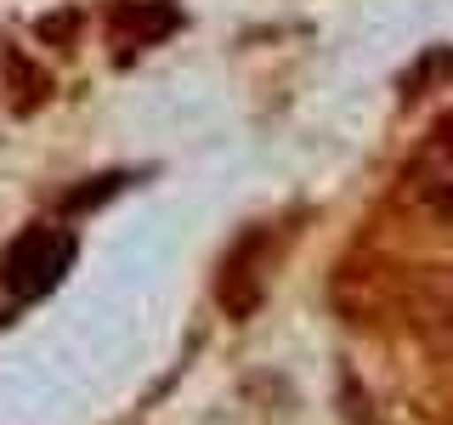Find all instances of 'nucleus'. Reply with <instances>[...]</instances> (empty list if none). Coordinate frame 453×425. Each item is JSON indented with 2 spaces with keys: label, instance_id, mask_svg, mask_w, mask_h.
Returning a JSON list of instances; mask_svg holds the SVG:
<instances>
[{
  "label": "nucleus",
  "instance_id": "obj_1",
  "mask_svg": "<svg viewBox=\"0 0 453 425\" xmlns=\"http://www.w3.org/2000/svg\"><path fill=\"white\" fill-rule=\"evenodd\" d=\"M68 267H74V233L40 221L6 244V255H0V290L18 295V301H35V295L63 283Z\"/></svg>",
  "mask_w": 453,
  "mask_h": 425
},
{
  "label": "nucleus",
  "instance_id": "obj_2",
  "mask_svg": "<svg viewBox=\"0 0 453 425\" xmlns=\"http://www.w3.org/2000/svg\"><path fill=\"white\" fill-rule=\"evenodd\" d=\"M170 28H181L176 0H125L113 12V46H159Z\"/></svg>",
  "mask_w": 453,
  "mask_h": 425
},
{
  "label": "nucleus",
  "instance_id": "obj_3",
  "mask_svg": "<svg viewBox=\"0 0 453 425\" xmlns=\"http://www.w3.org/2000/svg\"><path fill=\"white\" fill-rule=\"evenodd\" d=\"M419 193L431 198L442 216H453V120H442L436 142L425 148V165H419Z\"/></svg>",
  "mask_w": 453,
  "mask_h": 425
},
{
  "label": "nucleus",
  "instance_id": "obj_4",
  "mask_svg": "<svg viewBox=\"0 0 453 425\" xmlns=\"http://www.w3.org/2000/svg\"><path fill=\"white\" fill-rule=\"evenodd\" d=\"M80 18L74 12H57V18H40V40H63V35H74Z\"/></svg>",
  "mask_w": 453,
  "mask_h": 425
}]
</instances>
